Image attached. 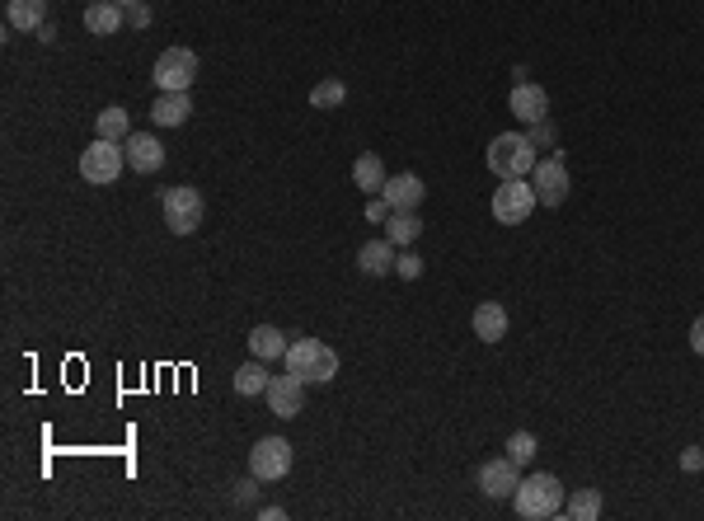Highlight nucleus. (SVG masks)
I'll list each match as a JSON object with an SVG mask.
<instances>
[{"label": "nucleus", "mask_w": 704, "mask_h": 521, "mask_svg": "<svg viewBox=\"0 0 704 521\" xmlns=\"http://www.w3.org/2000/svg\"><path fill=\"white\" fill-rule=\"evenodd\" d=\"M5 19H10V29H19V33H38L47 24V0H10V5H5Z\"/></svg>", "instance_id": "obj_18"}, {"label": "nucleus", "mask_w": 704, "mask_h": 521, "mask_svg": "<svg viewBox=\"0 0 704 521\" xmlns=\"http://www.w3.org/2000/svg\"><path fill=\"white\" fill-rule=\"evenodd\" d=\"M127 169V151H123V141H104V137H94L85 151H80V179L94 188H104L113 184L118 174Z\"/></svg>", "instance_id": "obj_4"}, {"label": "nucleus", "mask_w": 704, "mask_h": 521, "mask_svg": "<svg viewBox=\"0 0 704 521\" xmlns=\"http://www.w3.org/2000/svg\"><path fill=\"white\" fill-rule=\"evenodd\" d=\"M127 24H132V29H146V24H151V10H146V5H132V10H127Z\"/></svg>", "instance_id": "obj_34"}, {"label": "nucleus", "mask_w": 704, "mask_h": 521, "mask_svg": "<svg viewBox=\"0 0 704 521\" xmlns=\"http://www.w3.org/2000/svg\"><path fill=\"white\" fill-rule=\"evenodd\" d=\"M249 475L259 484H277L291 475V442L287 437H259L249 451Z\"/></svg>", "instance_id": "obj_8"}, {"label": "nucleus", "mask_w": 704, "mask_h": 521, "mask_svg": "<svg viewBox=\"0 0 704 521\" xmlns=\"http://www.w3.org/2000/svg\"><path fill=\"white\" fill-rule=\"evenodd\" d=\"M536 207L540 202H536L531 179H503V188L493 193V221H498V226H521Z\"/></svg>", "instance_id": "obj_6"}, {"label": "nucleus", "mask_w": 704, "mask_h": 521, "mask_svg": "<svg viewBox=\"0 0 704 521\" xmlns=\"http://www.w3.org/2000/svg\"><path fill=\"white\" fill-rule=\"evenodd\" d=\"M165 226L174 230V235H193V230L202 226V212H207V202H202L198 188H188V184H174L165 193Z\"/></svg>", "instance_id": "obj_7"}, {"label": "nucleus", "mask_w": 704, "mask_h": 521, "mask_svg": "<svg viewBox=\"0 0 704 521\" xmlns=\"http://www.w3.org/2000/svg\"><path fill=\"white\" fill-rule=\"evenodd\" d=\"M564 512H568V517H578V521H597L601 517V493L597 489L573 493V503H568Z\"/></svg>", "instance_id": "obj_26"}, {"label": "nucleus", "mask_w": 704, "mask_h": 521, "mask_svg": "<svg viewBox=\"0 0 704 521\" xmlns=\"http://www.w3.org/2000/svg\"><path fill=\"white\" fill-rule=\"evenodd\" d=\"M423 235V221H418V212H390V226H385V240L395 249H409Z\"/></svg>", "instance_id": "obj_22"}, {"label": "nucleus", "mask_w": 704, "mask_h": 521, "mask_svg": "<svg viewBox=\"0 0 704 521\" xmlns=\"http://www.w3.org/2000/svg\"><path fill=\"white\" fill-rule=\"evenodd\" d=\"M188 113H193V99H188V94H160L151 104V118L160 127H184Z\"/></svg>", "instance_id": "obj_21"}, {"label": "nucleus", "mask_w": 704, "mask_h": 521, "mask_svg": "<svg viewBox=\"0 0 704 521\" xmlns=\"http://www.w3.org/2000/svg\"><path fill=\"white\" fill-rule=\"evenodd\" d=\"M118 5H123V10H132V5H141V0H118Z\"/></svg>", "instance_id": "obj_36"}, {"label": "nucleus", "mask_w": 704, "mask_h": 521, "mask_svg": "<svg viewBox=\"0 0 704 521\" xmlns=\"http://www.w3.org/2000/svg\"><path fill=\"white\" fill-rule=\"evenodd\" d=\"M259 517H263V521H282V517H287V512H282V507H273V503H268V507H259Z\"/></svg>", "instance_id": "obj_35"}, {"label": "nucleus", "mask_w": 704, "mask_h": 521, "mask_svg": "<svg viewBox=\"0 0 704 521\" xmlns=\"http://www.w3.org/2000/svg\"><path fill=\"white\" fill-rule=\"evenodd\" d=\"M395 273H399V277H409V282H414V277H423V259H418V254H409V249H404V254H399V259H395Z\"/></svg>", "instance_id": "obj_28"}, {"label": "nucleus", "mask_w": 704, "mask_h": 521, "mask_svg": "<svg viewBox=\"0 0 704 521\" xmlns=\"http://www.w3.org/2000/svg\"><path fill=\"white\" fill-rule=\"evenodd\" d=\"M254 484H259L254 475L240 479V484H235V503H254V498H259V489H254Z\"/></svg>", "instance_id": "obj_31"}, {"label": "nucleus", "mask_w": 704, "mask_h": 521, "mask_svg": "<svg viewBox=\"0 0 704 521\" xmlns=\"http://www.w3.org/2000/svg\"><path fill=\"white\" fill-rule=\"evenodd\" d=\"M249 353L259 357V362L287 357V334H282L277 324H254V334H249Z\"/></svg>", "instance_id": "obj_20"}, {"label": "nucleus", "mask_w": 704, "mask_h": 521, "mask_svg": "<svg viewBox=\"0 0 704 521\" xmlns=\"http://www.w3.org/2000/svg\"><path fill=\"white\" fill-rule=\"evenodd\" d=\"M507 108L517 113V123H545V118H550V94L540 90L536 80H517Z\"/></svg>", "instance_id": "obj_11"}, {"label": "nucleus", "mask_w": 704, "mask_h": 521, "mask_svg": "<svg viewBox=\"0 0 704 521\" xmlns=\"http://www.w3.org/2000/svg\"><path fill=\"white\" fill-rule=\"evenodd\" d=\"M151 80L160 85V94H188L193 80H198V52L193 47H165L155 57Z\"/></svg>", "instance_id": "obj_5"}, {"label": "nucleus", "mask_w": 704, "mask_h": 521, "mask_svg": "<svg viewBox=\"0 0 704 521\" xmlns=\"http://www.w3.org/2000/svg\"><path fill=\"white\" fill-rule=\"evenodd\" d=\"M526 137L536 141V146H550V141H554V127H550V118H545V123H531V132H526Z\"/></svg>", "instance_id": "obj_32"}, {"label": "nucleus", "mask_w": 704, "mask_h": 521, "mask_svg": "<svg viewBox=\"0 0 704 521\" xmlns=\"http://www.w3.org/2000/svg\"><path fill=\"white\" fill-rule=\"evenodd\" d=\"M381 198L390 202V212H418V202L428 198V188L418 174H395V179H385Z\"/></svg>", "instance_id": "obj_14"}, {"label": "nucleus", "mask_w": 704, "mask_h": 521, "mask_svg": "<svg viewBox=\"0 0 704 521\" xmlns=\"http://www.w3.org/2000/svg\"><path fill=\"white\" fill-rule=\"evenodd\" d=\"M123 151H127V169H137V174H160L165 169V146L151 132H132L123 141Z\"/></svg>", "instance_id": "obj_13"}, {"label": "nucleus", "mask_w": 704, "mask_h": 521, "mask_svg": "<svg viewBox=\"0 0 704 521\" xmlns=\"http://www.w3.org/2000/svg\"><path fill=\"white\" fill-rule=\"evenodd\" d=\"M517 484H521V475H517V460L512 456H493L479 465V489L489 493V498H512Z\"/></svg>", "instance_id": "obj_12"}, {"label": "nucleus", "mask_w": 704, "mask_h": 521, "mask_svg": "<svg viewBox=\"0 0 704 521\" xmlns=\"http://www.w3.org/2000/svg\"><path fill=\"white\" fill-rule=\"evenodd\" d=\"M475 338L479 343H503L507 338V306H498V301H484V306L475 310Z\"/></svg>", "instance_id": "obj_17"}, {"label": "nucleus", "mask_w": 704, "mask_h": 521, "mask_svg": "<svg viewBox=\"0 0 704 521\" xmlns=\"http://www.w3.org/2000/svg\"><path fill=\"white\" fill-rule=\"evenodd\" d=\"M385 179H390V174H385V165H381V155H371V151H362L357 155V160H352V184L362 188V193H381L385 188Z\"/></svg>", "instance_id": "obj_19"}, {"label": "nucleus", "mask_w": 704, "mask_h": 521, "mask_svg": "<svg viewBox=\"0 0 704 521\" xmlns=\"http://www.w3.org/2000/svg\"><path fill=\"white\" fill-rule=\"evenodd\" d=\"M123 24H127V10L118 0H94V5H85V29H90L94 38H108V33H118Z\"/></svg>", "instance_id": "obj_15"}, {"label": "nucleus", "mask_w": 704, "mask_h": 521, "mask_svg": "<svg viewBox=\"0 0 704 521\" xmlns=\"http://www.w3.org/2000/svg\"><path fill=\"white\" fill-rule=\"evenodd\" d=\"M507 456L517 460V465H531V460H536V437H531V432H512V437H507Z\"/></svg>", "instance_id": "obj_27"}, {"label": "nucleus", "mask_w": 704, "mask_h": 521, "mask_svg": "<svg viewBox=\"0 0 704 521\" xmlns=\"http://www.w3.org/2000/svg\"><path fill=\"white\" fill-rule=\"evenodd\" d=\"M681 470H690V475L704 470V446H686V451H681Z\"/></svg>", "instance_id": "obj_30"}, {"label": "nucleus", "mask_w": 704, "mask_h": 521, "mask_svg": "<svg viewBox=\"0 0 704 521\" xmlns=\"http://www.w3.org/2000/svg\"><path fill=\"white\" fill-rule=\"evenodd\" d=\"M395 259H399V249L390 240H367L362 254H357V268L367 277H385V273H395Z\"/></svg>", "instance_id": "obj_16"}, {"label": "nucleus", "mask_w": 704, "mask_h": 521, "mask_svg": "<svg viewBox=\"0 0 704 521\" xmlns=\"http://www.w3.org/2000/svg\"><path fill=\"white\" fill-rule=\"evenodd\" d=\"M94 132L104 141H127L132 137V118H127V108H118V104H108L99 118H94Z\"/></svg>", "instance_id": "obj_23"}, {"label": "nucleus", "mask_w": 704, "mask_h": 521, "mask_svg": "<svg viewBox=\"0 0 704 521\" xmlns=\"http://www.w3.org/2000/svg\"><path fill=\"white\" fill-rule=\"evenodd\" d=\"M512 503H517L521 521H550L564 512V484L554 475H526L512 493Z\"/></svg>", "instance_id": "obj_2"}, {"label": "nucleus", "mask_w": 704, "mask_h": 521, "mask_svg": "<svg viewBox=\"0 0 704 521\" xmlns=\"http://www.w3.org/2000/svg\"><path fill=\"white\" fill-rule=\"evenodd\" d=\"M690 353H700L704 357V315L695 324H690Z\"/></svg>", "instance_id": "obj_33"}, {"label": "nucleus", "mask_w": 704, "mask_h": 521, "mask_svg": "<svg viewBox=\"0 0 704 521\" xmlns=\"http://www.w3.org/2000/svg\"><path fill=\"white\" fill-rule=\"evenodd\" d=\"M531 188H536L540 207H559V202L568 198L573 179H568V169H564V160H559V151H554L550 160H536V169H531Z\"/></svg>", "instance_id": "obj_9"}, {"label": "nucleus", "mask_w": 704, "mask_h": 521, "mask_svg": "<svg viewBox=\"0 0 704 521\" xmlns=\"http://www.w3.org/2000/svg\"><path fill=\"white\" fill-rule=\"evenodd\" d=\"M263 399H268V409H273L277 418H296L301 409H306V381L301 376H273L268 381V390H263Z\"/></svg>", "instance_id": "obj_10"}, {"label": "nucleus", "mask_w": 704, "mask_h": 521, "mask_svg": "<svg viewBox=\"0 0 704 521\" xmlns=\"http://www.w3.org/2000/svg\"><path fill=\"white\" fill-rule=\"evenodd\" d=\"M268 381H273V376H268V367H263L259 357H254V362H245V367L235 371V395H245V399H254V395H263V390H268Z\"/></svg>", "instance_id": "obj_24"}, {"label": "nucleus", "mask_w": 704, "mask_h": 521, "mask_svg": "<svg viewBox=\"0 0 704 521\" xmlns=\"http://www.w3.org/2000/svg\"><path fill=\"white\" fill-rule=\"evenodd\" d=\"M367 221H390V202H385L381 193H371L367 198Z\"/></svg>", "instance_id": "obj_29"}, {"label": "nucleus", "mask_w": 704, "mask_h": 521, "mask_svg": "<svg viewBox=\"0 0 704 521\" xmlns=\"http://www.w3.org/2000/svg\"><path fill=\"white\" fill-rule=\"evenodd\" d=\"M489 169L498 179H531V169H536V141L526 137V132H503V137L489 141Z\"/></svg>", "instance_id": "obj_3"}, {"label": "nucleus", "mask_w": 704, "mask_h": 521, "mask_svg": "<svg viewBox=\"0 0 704 521\" xmlns=\"http://www.w3.org/2000/svg\"><path fill=\"white\" fill-rule=\"evenodd\" d=\"M287 371L291 376H301L306 385H329L338 376V353L329 348V343H320V338H296V343H287Z\"/></svg>", "instance_id": "obj_1"}, {"label": "nucleus", "mask_w": 704, "mask_h": 521, "mask_svg": "<svg viewBox=\"0 0 704 521\" xmlns=\"http://www.w3.org/2000/svg\"><path fill=\"white\" fill-rule=\"evenodd\" d=\"M343 99H348V85H343V80H320V85H315V90H310V108H320V113H329V108H338L343 104Z\"/></svg>", "instance_id": "obj_25"}]
</instances>
